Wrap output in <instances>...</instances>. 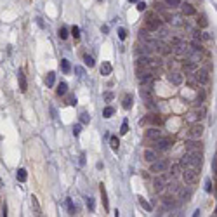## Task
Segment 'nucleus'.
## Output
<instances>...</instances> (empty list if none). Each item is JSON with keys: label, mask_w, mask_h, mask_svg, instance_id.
I'll use <instances>...</instances> for the list:
<instances>
[{"label": "nucleus", "mask_w": 217, "mask_h": 217, "mask_svg": "<svg viewBox=\"0 0 217 217\" xmlns=\"http://www.w3.org/2000/svg\"><path fill=\"white\" fill-rule=\"evenodd\" d=\"M202 151H188L179 161V167L183 168H200L202 167Z\"/></svg>", "instance_id": "f257e3e1"}, {"label": "nucleus", "mask_w": 217, "mask_h": 217, "mask_svg": "<svg viewBox=\"0 0 217 217\" xmlns=\"http://www.w3.org/2000/svg\"><path fill=\"white\" fill-rule=\"evenodd\" d=\"M139 96H141V99L148 104V108H150V109H156V106H155L153 87H150V85H142L141 89H139Z\"/></svg>", "instance_id": "f03ea898"}, {"label": "nucleus", "mask_w": 217, "mask_h": 217, "mask_svg": "<svg viewBox=\"0 0 217 217\" xmlns=\"http://www.w3.org/2000/svg\"><path fill=\"white\" fill-rule=\"evenodd\" d=\"M183 179L186 184H195L198 181V168H184L183 170Z\"/></svg>", "instance_id": "7ed1b4c3"}, {"label": "nucleus", "mask_w": 217, "mask_h": 217, "mask_svg": "<svg viewBox=\"0 0 217 217\" xmlns=\"http://www.w3.org/2000/svg\"><path fill=\"white\" fill-rule=\"evenodd\" d=\"M193 77H195V80L198 82V85H207V83H209V71L203 70V68H196V70L193 71Z\"/></svg>", "instance_id": "20e7f679"}, {"label": "nucleus", "mask_w": 217, "mask_h": 217, "mask_svg": "<svg viewBox=\"0 0 217 217\" xmlns=\"http://www.w3.org/2000/svg\"><path fill=\"white\" fill-rule=\"evenodd\" d=\"M144 28H146L148 31H158V30L161 28V21H160V18L150 16V18L146 19V24H144Z\"/></svg>", "instance_id": "39448f33"}, {"label": "nucleus", "mask_w": 217, "mask_h": 217, "mask_svg": "<svg viewBox=\"0 0 217 217\" xmlns=\"http://www.w3.org/2000/svg\"><path fill=\"white\" fill-rule=\"evenodd\" d=\"M168 168V161L167 160H155V161H151V172H155V174H161V172H165Z\"/></svg>", "instance_id": "423d86ee"}, {"label": "nucleus", "mask_w": 217, "mask_h": 217, "mask_svg": "<svg viewBox=\"0 0 217 217\" xmlns=\"http://www.w3.org/2000/svg\"><path fill=\"white\" fill-rule=\"evenodd\" d=\"M203 125H200V124H193L189 127V130H188V135H189L191 139H200L202 137V134H203Z\"/></svg>", "instance_id": "0eeeda50"}, {"label": "nucleus", "mask_w": 217, "mask_h": 217, "mask_svg": "<svg viewBox=\"0 0 217 217\" xmlns=\"http://www.w3.org/2000/svg\"><path fill=\"white\" fill-rule=\"evenodd\" d=\"M172 146V139H168V137H158L155 139V148L160 151H165L168 150V148Z\"/></svg>", "instance_id": "6e6552de"}, {"label": "nucleus", "mask_w": 217, "mask_h": 217, "mask_svg": "<svg viewBox=\"0 0 217 217\" xmlns=\"http://www.w3.org/2000/svg\"><path fill=\"white\" fill-rule=\"evenodd\" d=\"M167 181H168V176H163V174H161V176H158L156 179L153 181L155 191H158V193H160V191H163L165 186H167Z\"/></svg>", "instance_id": "1a4fd4ad"}, {"label": "nucleus", "mask_w": 217, "mask_h": 217, "mask_svg": "<svg viewBox=\"0 0 217 217\" xmlns=\"http://www.w3.org/2000/svg\"><path fill=\"white\" fill-rule=\"evenodd\" d=\"M205 116V109H195V111H189L188 113V116H186V122H189V124H193V122H196V120H200V118H203Z\"/></svg>", "instance_id": "9d476101"}, {"label": "nucleus", "mask_w": 217, "mask_h": 217, "mask_svg": "<svg viewBox=\"0 0 217 217\" xmlns=\"http://www.w3.org/2000/svg\"><path fill=\"white\" fill-rule=\"evenodd\" d=\"M18 82H19V90H21V92H26L28 90V82H26V75H24V71L23 70L18 71Z\"/></svg>", "instance_id": "9b49d317"}, {"label": "nucleus", "mask_w": 217, "mask_h": 217, "mask_svg": "<svg viewBox=\"0 0 217 217\" xmlns=\"http://www.w3.org/2000/svg\"><path fill=\"white\" fill-rule=\"evenodd\" d=\"M161 122H163V120H161L158 115H148L146 118H142V120H141V125H144V124H151V125H161Z\"/></svg>", "instance_id": "f8f14e48"}, {"label": "nucleus", "mask_w": 217, "mask_h": 217, "mask_svg": "<svg viewBox=\"0 0 217 217\" xmlns=\"http://www.w3.org/2000/svg\"><path fill=\"white\" fill-rule=\"evenodd\" d=\"M186 148H188V151H202L203 150L202 142L195 141V139H188V141H186Z\"/></svg>", "instance_id": "ddd939ff"}, {"label": "nucleus", "mask_w": 217, "mask_h": 217, "mask_svg": "<svg viewBox=\"0 0 217 217\" xmlns=\"http://www.w3.org/2000/svg\"><path fill=\"white\" fill-rule=\"evenodd\" d=\"M183 80H184V77H183V73H179V71H172V73L168 75V82L174 83V85H181Z\"/></svg>", "instance_id": "4468645a"}, {"label": "nucleus", "mask_w": 217, "mask_h": 217, "mask_svg": "<svg viewBox=\"0 0 217 217\" xmlns=\"http://www.w3.org/2000/svg\"><path fill=\"white\" fill-rule=\"evenodd\" d=\"M161 137V130H158V129H150V130H146V139L148 141H155V139Z\"/></svg>", "instance_id": "2eb2a0df"}, {"label": "nucleus", "mask_w": 217, "mask_h": 217, "mask_svg": "<svg viewBox=\"0 0 217 217\" xmlns=\"http://www.w3.org/2000/svg\"><path fill=\"white\" fill-rule=\"evenodd\" d=\"M181 9H183V14H184V16H193V14H196L195 7H193L191 4H188V2L181 5Z\"/></svg>", "instance_id": "dca6fc26"}, {"label": "nucleus", "mask_w": 217, "mask_h": 217, "mask_svg": "<svg viewBox=\"0 0 217 217\" xmlns=\"http://www.w3.org/2000/svg\"><path fill=\"white\" fill-rule=\"evenodd\" d=\"M156 158H158V155H156V151H155V150H146V151H144V160H146V161H150V163H151V161H155Z\"/></svg>", "instance_id": "f3484780"}, {"label": "nucleus", "mask_w": 217, "mask_h": 217, "mask_svg": "<svg viewBox=\"0 0 217 217\" xmlns=\"http://www.w3.org/2000/svg\"><path fill=\"white\" fill-rule=\"evenodd\" d=\"M99 191H101V198H103V205H104V210H108L109 205H108V195H106L104 184H101V186H99Z\"/></svg>", "instance_id": "a211bd4d"}, {"label": "nucleus", "mask_w": 217, "mask_h": 217, "mask_svg": "<svg viewBox=\"0 0 217 217\" xmlns=\"http://www.w3.org/2000/svg\"><path fill=\"white\" fill-rule=\"evenodd\" d=\"M111 70H113V68H111V64H109L108 61H104V63L101 64V75H103V77L111 75Z\"/></svg>", "instance_id": "6ab92c4d"}, {"label": "nucleus", "mask_w": 217, "mask_h": 217, "mask_svg": "<svg viewBox=\"0 0 217 217\" xmlns=\"http://www.w3.org/2000/svg\"><path fill=\"white\" fill-rule=\"evenodd\" d=\"M132 103H134L132 96H130V94H125V96H124V103H122L124 109H130V108H132Z\"/></svg>", "instance_id": "aec40b11"}, {"label": "nucleus", "mask_w": 217, "mask_h": 217, "mask_svg": "<svg viewBox=\"0 0 217 217\" xmlns=\"http://www.w3.org/2000/svg\"><path fill=\"white\" fill-rule=\"evenodd\" d=\"M177 193H179V198L181 200H189V196H191V191L186 189V188H179Z\"/></svg>", "instance_id": "412c9836"}, {"label": "nucleus", "mask_w": 217, "mask_h": 217, "mask_svg": "<svg viewBox=\"0 0 217 217\" xmlns=\"http://www.w3.org/2000/svg\"><path fill=\"white\" fill-rule=\"evenodd\" d=\"M54 80H56V73H54V71H49V73L45 75V83H47V87H52Z\"/></svg>", "instance_id": "4be33fe9"}, {"label": "nucleus", "mask_w": 217, "mask_h": 217, "mask_svg": "<svg viewBox=\"0 0 217 217\" xmlns=\"http://www.w3.org/2000/svg\"><path fill=\"white\" fill-rule=\"evenodd\" d=\"M109 146H111L113 151H118V148H120V139L116 137V135H111V139H109Z\"/></svg>", "instance_id": "5701e85b"}, {"label": "nucleus", "mask_w": 217, "mask_h": 217, "mask_svg": "<svg viewBox=\"0 0 217 217\" xmlns=\"http://www.w3.org/2000/svg\"><path fill=\"white\" fill-rule=\"evenodd\" d=\"M56 92H57V96H66V92H68V85H66L64 82H61L59 85H57Z\"/></svg>", "instance_id": "b1692460"}, {"label": "nucleus", "mask_w": 217, "mask_h": 217, "mask_svg": "<svg viewBox=\"0 0 217 217\" xmlns=\"http://www.w3.org/2000/svg\"><path fill=\"white\" fill-rule=\"evenodd\" d=\"M196 68H198V66H196V64H195V63H191V61H189V63H184V66H183V70H184V71H186V73H193V71H195V70H196Z\"/></svg>", "instance_id": "393cba45"}, {"label": "nucleus", "mask_w": 217, "mask_h": 217, "mask_svg": "<svg viewBox=\"0 0 217 217\" xmlns=\"http://www.w3.org/2000/svg\"><path fill=\"white\" fill-rule=\"evenodd\" d=\"M61 68H63V71L68 75V73L71 71V64H70V61H68V59H61Z\"/></svg>", "instance_id": "a878e982"}, {"label": "nucleus", "mask_w": 217, "mask_h": 217, "mask_svg": "<svg viewBox=\"0 0 217 217\" xmlns=\"http://www.w3.org/2000/svg\"><path fill=\"white\" fill-rule=\"evenodd\" d=\"M66 205H68V212H70V215H75V214H77V209H75V205H73V200L68 198V200H66Z\"/></svg>", "instance_id": "bb28decb"}, {"label": "nucleus", "mask_w": 217, "mask_h": 217, "mask_svg": "<svg viewBox=\"0 0 217 217\" xmlns=\"http://www.w3.org/2000/svg\"><path fill=\"white\" fill-rule=\"evenodd\" d=\"M26 177H28L26 170H24V168H19V170H18V181H21V183H24V181H26Z\"/></svg>", "instance_id": "cd10ccee"}, {"label": "nucleus", "mask_w": 217, "mask_h": 217, "mask_svg": "<svg viewBox=\"0 0 217 217\" xmlns=\"http://www.w3.org/2000/svg\"><path fill=\"white\" fill-rule=\"evenodd\" d=\"M90 122V115L87 111H82L80 113V124H89Z\"/></svg>", "instance_id": "c85d7f7f"}, {"label": "nucleus", "mask_w": 217, "mask_h": 217, "mask_svg": "<svg viewBox=\"0 0 217 217\" xmlns=\"http://www.w3.org/2000/svg\"><path fill=\"white\" fill-rule=\"evenodd\" d=\"M186 82H188V85H189V87H193V89L200 87V85H198V82L195 80V77H193V75H189V77H188V78H186Z\"/></svg>", "instance_id": "c756f323"}, {"label": "nucleus", "mask_w": 217, "mask_h": 217, "mask_svg": "<svg viewBox=\"0 0 217 217\" xmlns=\"http://www.w3.org/2000/svg\"><path fill=\"white\" fill-rule=\"evenodd\" d=\"M198 26H202V28H207L209 26V21H207V16L205 14H202L198 18Z\"/></svg>", "instance_id": "7c9ffc66"}, {"label": "nucleus", "mask_w": 217, "mask_h": 217, "mask_svg": "<svg viewBox=\"0 0 217 217\" xmlns=\"http://www.w3.org/2000/svg\"><path fill=\"white\" fill-rule=\"evenodd\" d=\"M57 35H59L61 40H66V38H68V30H66L64 26H61V28H59V31H57Z\"/></svg>", "instance_id": "2f4dec72"}, {"label": "nucleus", "mask_w": 217, "mask_h": 217, "mask_svg": "<svg viewBox=\"0 0 217 217\" xmlns=\"http://www.w3.org/2000/svg\"><path fill=\"white\" fill-rule=\"evenodd\" d=\"M83 63H85V64H87V66H89V68H92L94 64H96V63H94V59H92V57L89 56V54H85V56H83Z\"/></svg>", "instance_id": "473e14b6"}, {"label": "nucleus", "mask_w": 217, "mask_h": 217, "mask_svg": "<svg viewBox=\"0 0 217 217\" xmlns=\"http://www.w3.org/2000/svg\"><path fill=\"white\" fill-rule=\"evenodd\" d=\"M31 207H33L35 209V214H40V207H38V202H37V198H35V196H31Z\"/></svg>", "instance_id": "72a5a7b5"}, {"label": "nucleus", "mask_w": 217, "mask_h": 217, "mask_svg": "<svg viewBox=\"0 0 217 217\" xmlns=\"http://www.w3.org/2000/svg\"><path fill=\"white\" fill-rule=\"evenodd\" d=\"M203 99H205V92H203V90H202V92H198V96H196V101H195V104H196V106H200V104H202V103H203Z\"/></svg>", "instance_id": "f704fd0d"}, {"label": "nucleus", "mask_w": 217, "mask_h": 217, "mask_svg": "<svg viewBox=\"0 0 217 217\" xmlns=\"http://www.w3.org/2000/svg\"><path fill=\"white\" fill-rule=\"evenodd\" d=\"M85 203H87V209H89L90 212H94V209H96V203H94V198H87V200H85Z\"/></svg>", "instance_id": "c9c22d12"}, {"label": "nucleus", "mask_w": 217, "mask_h": 217, "mask_svg": "<svg viewBox=\"0 0 217 217\" xmlns=\"http://www.w3.org/2000/svg\"><path fill=\"white\" fill-rule=\"evenodd\" d=\"M113 113H115V109H113L111 106H108V108H104V111H103V116H104V118H109Z\"/></svg>", "instance_id": "e433bc0d"}, {"label": "nucleus", "mask_w": 217, "mask_h": 217, "mask_svg": "<svg viewBox=\"0 0 217 217\" xmlns=\"http://www.w3.org/2000/svg\"><path fill=\"white\" fill-rule=\"evenodd\" d=\"M139 203H141V207H142V209H146V210H151V209H153V207H151V205H150V203H148L144 198H141V196H139Z\"/></svg>", "instance_id": "4c0bfd02"}, {"label": "nucleus", "mask_w": 217, "mask_h": 217, "mask_svg": "<svg viewBox=\"0 0 217 217\" xmlns=\"http://www.w3.org/2000/svg\"><path fill=\"white\" fill-rule=\"evenodd\" d=\"M71 35H73L75 40H78V38H80V28L78 26H73V28H71Z\"/></svg>", "instance_id": "58836bf2"}, {"label": "nucleus", "mask_w": 217, "mask_h": 217, "mask_svg": "<svg viewBox=\"0 0 217 217\" xmlns=\"http://www.w3.org/2000/svg\"><path fill=\"white\" fill-rule=\"evenodd\" d=\"M118 38L120 40H125V38H127V30H125V28H118Z\"/></svg>", "instance_id": "ea45409f"}, {"label": "nucleus", "mask_w": 217, "mask_h": 217, "mask_svg": "<svg viewBox=\"0 0 217 217\" xmlns=\"http://www.w3.org/2000/svg\"><path fill=\"white\" fill-rule=\"evenodd\" d=\"M165 4L168 7H177V5H181V0H165Z\"/></svg>", "instance_id": "a19ab883"}, {"label": "nucleus", "mask_w": 217, "mask_h": 217, "mask_svg": "<svg viewBox=\"0 0 217 217\" xmlns=\"http://www.w3.org/2000/svg\"><path fill=\"white\" fill-rule=\"evenodd\" d=\"M80 132H82V124H77L75 127H73V135H75V137H78Z\"/></svg>", "instance_id": "79ce46f5"}, {"label": "nucleus", "mask_w": 217, "mask_h": 217, "mask_svg": "<svg viewBox=\"0 0 217 217\" xmlns=\"http://www.w3.org/2000/svg\"><path fill=\"white\" fill-rule=\"evenodd\" d=\"M127 132H129V124H127V120H124L122 129H120V134H127Z\"/></svg>", "instance_id": "37998d69"}, {"label": "nucleus", "mask_w": 217, "mask_h": 217, "mask_svg": "<svg viewBox=\"0 0 217 217\" xmlns=\"http://www.w3.org/2000/svg\"><path fill=\"white\" fill-rule=\"evenodd\" d=\"M168 189H170V193H177L179 184H177V183H170V184H168Z\"/></svg>", "instance_id": "c03bdc74"}, {"label": "nucleus", "mask_w": 217, "mask_h": 217, "mask_svg": "<svg viewBox=\"0 0 217 217\" xmlns=\"http://www.w3.org/2000/svg\"><path fill=\"white\" fill-rule=\"evenodd\" d=\"M168 174H170L172 177H176L177 174H179V163H177V165H174V167H172V170H170Z\"/></svg>", "instance_id": "a18cd8bd"}, {"label": "nucleus", "mask_w": 217, "mask_h": 217, "mask_svg": "<svg viewBox=\"0 0 217 217\" xmlns=\"http://www.w3.org/2000/svg\"><path fill=\"white\" fill-rule=\"evenodd\" d=\"M205 191H207V193H210V191H212V181H210V179L205 181Z\"/></svg>", "instance_id": "49530a36"}, {"label": "nucleus", "mask_w": 217, "mask_h": 217, "mask_svg": "<svg viewBox=\"0 0 217 217\" xmlns=\"http://www.w3.org/2000/svg\"><path fill=\"white\" fill-rule=\"evenodd\" d=\"M68 104H70V106H75L77 104V98H75V96H68Z\"/></svg>", "instance_id": "de8ad7c7"}, {"label": "nucleus", "mask_w": 217, "mask_h": 217, "mask_svg": "<svg viewBox=\"0 0 217 217\" xmlns=\"http://www.w3.org/2000/svg\"><path fill=\"white\" fill-rule=\"evenodd\" d=\"M137 11H146V4H144V2H141V0H139L137 2Z\"/></svg>", "instance_id": "09e8293b"}, {"label": "nucleus", "mask_w": 217, "mask_h": 217, "mask_svg": "<svg viewBox=\"0 0 217 217\" xmlns=\"http://www.w3.org/2000/svg\"><path fill=\"white\" fill-rule=\"evenodd\" d=\"M75 71L78 73V77H83V75H85V70H83V68H80V66H77Z\"/></svg>", "instance_id": "8fccbe9b"}, {"label": "nucleus", "mask_w": 217, "mask_h": 217, "mask_svg": "<svg viewBox=\"0 0 217 217\" xmlns=\"http://www.w3.org/2000/svg\"><path fill=\"white\" fill-rule=\"evenodd\" d=\"M212 170H214V174L217 172V158L214 156V160H212Z\"/></svg>", "instance_id": "3c124183"}, {"label": "nucleus", "mask_w": 217, "mask_h": 217, "mask_svg": "<svg viewBox=\"0 0 217 217\" xmlns=\"http://www.w3.org/2000/svg\"><path fill=\"white\" fill-rule=\"evenodd\" d=\"M80 165H85V155H80Z\"/></svg>", "instance_id": "603ef678"}, {"label": "nucleus", "mask_w": 217, "mask_h": 217, "mask_svg": "<svg viewBox=\"0 0 217 217\" xmlns=\"http://www.w3.org/2000/svg\"><path fill=\"white\" fill-rule=\"evenodd\" d=\"M113 99V94H106V101H111Z\"/></svg>", "instance_id": "864d4df0"}, {"label": "nucleus", "mask_w": 217, "mask_h": 217, "mask_svg": "<svg viewBox=\"0 0 217 217\" xmlns=\"http://www.w3.org/2000/svg\"><path fill=\"white\" fill-rule=\"evenodd\" d=\"M2 212H4V214H2V215H7V207H5V205L2 207Z\"/></svg>", "instance_id": "5fc2aeb1"}, {"label": "nucleus", "mask_w": 217, "mask_h": 217, "mask_svg": "<svg viewBox=\"0 0 217 217\" xmlns=\"http://www.w3.org/2000/svg\"><path fill=\"white\" fill-rule=\"evenodd\" d=\"M101 30H103V33H108V30H109V28H108V26H106V24H104V26H103Z\"/></svg>", "instance_id": "6e6d98bb"}, {"label": "nucleus", "mask_w": 217, "mask_h": 217, "mask_svg": "<svg viewBox=\"0 0 217 217\" xmlns=\"http://www.w3.org/2000/svg\"><path fill=\"white\" fill-rule=\"evenodd\" d=\"M50 113H52V116H57V111L54 108H50Z\"/></svg>", "instance_id": "4d7b16f0"}, {"label": "nucleus", "mask_w": 217, "mask_h": 217, "mask_svg": "<svg viewBox=\"0 0 217 217\" xmlns=\"http://www.w3.org/2000/svg\"><path fill=\"white\" fill-rule=\"evenodd\" d=\"M129 2H130V4H137L139 0H129Z\"/></svg>", "instance_id": "13d9d810"}, {"label": "nucleus", "mask_w": 217, "mask_h": 217, "mask_svg": "<svg viewBox=\"0 0 217 217\" xmlns=\"http://www.w3.org/2000/svg\"><path fill=\"white\" fill-rule=\"evenodd\" d=\"M99 2H103V0H99Z\"/></svg>", "instance_id": "bf43d9fd"}]
</instances>
